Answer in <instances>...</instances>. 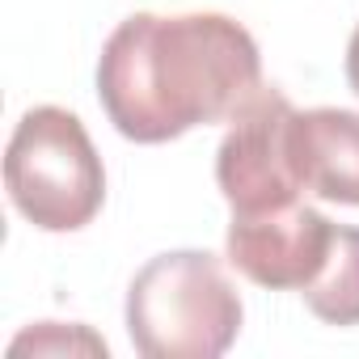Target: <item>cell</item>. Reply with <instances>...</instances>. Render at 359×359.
<instances>
[{
  "instance_id": "obj_6",
  "label": "cell",
  "mask_w": 359,
  "mask_h": 359,
  "mask_svg": "<svg viewBox=\"0 0 359 359\" xmlns=\"http://www.w3.org/2000/svg\"><path fill=\"white\" fill-rule=\"evenodd\" d=\"M287 161L304 195L359 208V114L338 106L296 110L287 123Z\"/></svg>"
},
{
  "instance_id": "obj_2",
  "label": "cell",
  "mask_w": 359,
  "mask_h": 359,
  "mask_svg": "<svg viewBox=\"0 0 359 359\" xmlns=\"http://www.w3.org/2000/svg\"><path fill=\"white\" fill-rule=\"evenodd\" d=\"M241 296L208 250H169L127 287V334L144 359H216L241 334Z\"/></svg>"
},
{
  "instance_id": "obj_8",
  "label": "cell",
  "mask_w": 359,
  "mask_h": 359,
  "mask_svg": "<svg viewBox=\"0 0 359 359\" xmlns=\"http://www.w3.org/2000/svg\"><path fill=\"white\" fill-rule=\"evenodd\" d=\"M26 351H34V355H106V342L85 325L43 321L9 342V355H26Z\"/></svg>"
},
{
  "instance_id": "obj_9",
  "label": "cell",
  "mask_w": 359,
  "mask_h": 359,
  "mask_svg": "<svg viewBox=\"0 0 359 359\" xmlns=\"http://www.w3.org/2000/svg\"><path fill=\"white\" fill-rule=\"evenodd\" d=\"M346 81H351V89L359 97V26H355V34L346 43Z\"/></svg>"
},
{
  "instance_id": "obj_3",
  "label": "cell",
  "mask_w": 359,
  "mask_h": 359,
  "mask_svg": "<svg viewBox=\"0 0 359 359\" xmlns=\"http://www.w3.org/2000/svg\"><path fill=\"white\" fill-rule=\"evenodd\" d=\"M5 187L13 208L43 233L85 229L106 199V169L85 123L64 106H34L9 135Z\"/></svg>"
},
{
  "instance_id": "obj_1",
  "label": "cell",
  "mask_w": 359,
  "mask_h": 359,
  "mask_svg": "<svg viewBox=\"0 0 359 359\" xmlns=\"http://www.w3.org/2000/svg\"><path fill=\"white\" fill-rule=\"evenodd\" d=\"M258 89V43L224 13H131L97 60V102L114 131L135 144H165L208 123H233Z\"/></svg>"
},
{
  "instance_id": "obj_7",
  "label": "cell",
  "mask_w": 359,
  "mask_h": 359,
  "mask_svg": "<svg viewBox=\"0 0 359 359\" xmlns=\"http://www.w3.org/2000/svg\"><path fill=\"white\" fill-rule=\"evenodd\" d=\"M300 296L325 325H359V229L334 224L330 254Z\"/></svg>"
},
{
  "instance_id": "obj_4",
  "label": "cell",
  "mask_w": 359,
  "mask_h": 359,
  "mask_svg": "<svg viewBox=\"0 0 359 359\" xmlns=\"http://www.w3.org/2000/svg\"><path fill=\"white\" fill-rule=\"evenodd\" d=\"M292 102L262 85L258 97L233 118L229 135L216 152V182L233 208V216H258L287 203H300V182L287 161V123Z\"/></svg>"
},
{
  "instance_id": "obj_5",
  "label": "cell",
  "mask_w": 359,
  "mask_h": 359,
  "mask_svg": "<svg viewBox=\"0 0 359 359\" xmlns=\"http://www.w3.org/2000/svg\"><path fill=\"white\" fill-rule=\"evenodd\" d=\"M330 241H334V224L317 208L287 203L258 216H233L224 254L258 287L304 292L317 279L330 254Z\"/></svg>"
}]
</instances>
